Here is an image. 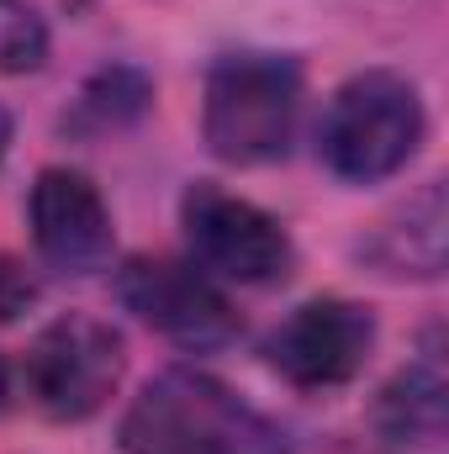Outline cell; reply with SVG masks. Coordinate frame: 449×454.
I'll return each mask as SVG.
<instances>
[{"instance_id": "obj_15", "label": "cell", "mask_w": 449, "mask_h": 454, "mask_svg": "<svg viewBox=\"0 0 449 454\" xmlns=\"http://www.w3.org/2000/svg\"><path fill=\"white\" fill-rule=\"evenodd\" d=\"M5 380H11V375H5V359H0V402H5Z\"/></svg>"}, {"instance_id": "obj_9", "label": "cell", "mask_w": 449, "mask_h": 454, "mask_svg": "<svg viewBox=\"0 0 449 454\" xmlns=\"http://www.w3.org/2000/svg\"><path fill=\"white\" fill-rule=\"evenodd\" d=\"M445 364L429 354L418 364H407L375 402V434L386 450H418V444H434L445 434Z\"/></svg>"}, {"instance_id": "obj_13", "label": "cell", "mask_w": 449, "mask_h": 454, "mask_svg": "<svg viewBox=\"0 0 449 454\" xmlns=\"http://www.w3.org/2000/svg\"><path fill=\"white\" fill-rule=\"evenodd\" d=\"M27 301H32V280H27L11 259H0V323H5V317H16Z\"/></svg>"}, {"instance_id": "obj_11", "label": "cell", "mask_w": 449, "mask_h": 454, "mask_svg": "<svg viewBox=\"0 0 449 454\" xmlns=\"http://www.w3.org/2000/svg\"><path fill=\"white\" fill-rule=\"evenodd\" d=\"M48 59V27L37 5L0 0V74H27Z\"/></svg>"}, {"instance_id": "obj_7", "label": "cell", "mask_w": 449, "mask_h": 454, "mask_svg": "<svg viewBox=\"0 0 449 454\" xmlns=\"http://www.w3.org/2000/svg\"><path fill=\"white\" fill-rule=\"evenodd\" d=\"M370 343H375V317L354 301L323 296V301L296 307L275 328L270 364L296 386H343L365 364Z\"/></svg>"}, {"instance_id": "obj_14", "label": "cell", "mask_w": 449, "mask_h": 454, "mask_svg": "<svg viewBox=\"0 0 449 454\" xmlns=\"http://www.w3.org/2000/svg\"><path fill=\"white\" fill-rule=\"evenodd\" d=\"M5 143H11V116L0 112V159H5Z\"/></svg>"}, {"instance_id": "obj_1", "label": "cell", "mask_w": 449, "mask_h": 454, "mask_svg": "<svg viewBox=\"0 0 449 454\" xmlns=\"http://www.w3.org/2000/svg\"><path fill=\"white\" fill-rule=\"evenodd\" d=\"M127 454H286V434L201 370H164L122 418Z\"/></svg>"}, {"instance_id": "obj_8", "label": "cell", "mask_w": 449, "mask_h": 454, "mask_svg": "<svg viewBox=\"0 0 449 454\" xmlns=\"http://www.w3.org/2000/svg\"><path fill=\"white\" fill-rule=\"evenodd\" d=\"M32 243L59 270H101L112 254V212L80 169H43L32 185Z\"/></svg>"}, {"instance_id": "obj_4", "label": "cell", "mask_w": 449, "mask_h": 454, "mask_svg": "<svg viewBox=\"0 0 449 454\" xmlns=\"http://www.w3.org/2000/svg\"><path fill=\"white\" fill-rule=\"evenodd\" d=\"M116 380H122V339L101 317L69 312L48 323L27 348V386L37 407L59 423H80L101 412Z\"/></svg>"}, {"instance_id": "obj_12", "label": "cell", "mask_w": 449, "mask_h": 454, "mask_svg": "<svg viewBox=\"0 0 449 454\" xmlns=\"http://www.w3.org/2000/svg\"><path fill=\"white\" fill-rule=\"evenodd\" d=\"M143 106H148V80L132 69H106L85 90V112H96L101 121H132Z\"/></svg>"}, {"instance_id": "obj_3", "label": "cell", "mask_w": 449, "mask_h": 454, "mask_svg": "<svg viewBox=\"0 0 449 454\" xmlns=\"http://www.w3.org/2000/svg\"><path fill=\"white\" fill-rule=\"evenodd\" d=\"M423 137V101L402 74H354L323 116V164L338 180H381L413 159Z\"/></svg>"}, {"instance_id": "obj_10", "label": "cell", "mask_w": 449, "mask_h": 454, "mask_svg": "<svg viewBox=\"0 0 449 454\" xmlns=\"http://www.w3.org/2000/svg\"><path fill=\"white\" fill-rule=\"evenodd\" d=\"M386 238H397V248L386 254L397 275H439L445 270V191L429 185L418 201H407V238L402 232H386Z\"/></svg>"}, {"instance_id": "obj_5", "label": "cell", "mask_w": 449, "mask_h": 454, "mask_svg": "<svg viewBox=\"0 0 449 454\" xmlns=\"http://www.w3.org/2000/svg\"><path fill=\"white\" fill-rule=\"evenodd\" d=\"M185 238L201 270L238 280V286H270L291 270V238L270 212H259L243 196H227L217 185H196L180 207Z\"/></svg>"}, {"instance_id": "obj_2", "label": "cell", "mask_w": 449, "mask_h": 454, "mask_svg": "<svg viewBox=\"0 0 449 454\" xmlns=\"http://www.w3.org/2000/svg\"><path fill=\"white\" fill-rule=\"evenodd\" d=\"M302 69L280 53H227L207 74L201 132L227 164H270L291 148Z\"/></svg>"}, {"instance_id": "obj_6", "label": "cell", "mask_w": 449, "mask_h": 454, "mask_svg": "<svg viewBox=\"0 0 449 454\" xmlns=\"http://www.w3.org/2000/svg\"><path fill=\"white\" fill-rule=\"evenodd\" d=\"M127 312H138L154 333L185 343V348H223L238 333V317L227 296L196 270L175 259H132L116 280Z\"/></svg>"}]
</instances>
